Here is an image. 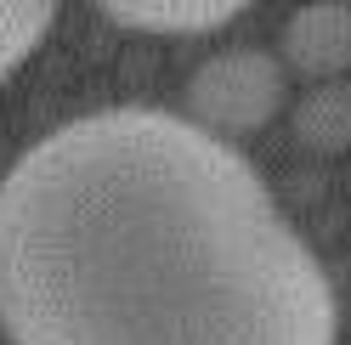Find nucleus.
Returning <instances> with one entry per match:
<instances>
[{"instance_id":"obj_1","label":"nucleus","mask_w":351,"mask_h":345,"mask_svg":"<svg viewBox=\"0 0 351 345\" xmlns=\"http://www.w3.org/2000/svg\"><path fill=\"white\" fill-rule=\"evenodd\" d=\"M335 322L261 170L187 114L91 107L0 176L12 345H335Z\"/></svg>"},{"instance_id":"obj_2","label":"nucleus","mask_w":351,"mask_h":345,"mask_svg":"<svg viewBox=\"0 0 351 345\" xmlns=\"http://www.w3.org/2000/svg\"><path fill=\"white\" fill-rule=\"evenodd\" d=\"M182 102L199 131H210L215 142H232V136H250L283 114L289 68H283V57L261 51V46H227L187 74Z\"/></svg>"},{"instance_id":"obj_3","label":"nucleus","mask_w":351,"mask_h":345,"mask_svg":"<svg viewBox=\"0 0 351 345\" xmlns=\"http://www.w3.org/2000/svg\"><path fill=\"white\" fill-rule=\"evenodd\" d=\"M283 62L306 79H335L351 68V6H300L278 34Z\"/></svg>"},{"instance_id":"obj_4","label":"nucleus","mask_w":351,"mask_h":345,"mask_svg":"<svg viewBox=\"0 0 351 345\" xmlns=\"http://www.w3.org/2000/svg\"><path fill=\"white\" fill-rule=\"evenodd\" d=\"M102 17L130 34H215L238 23V6L232 0H114L102 6Z\"/></svg>"},{"instance_id":"obj_5","label":"nucleus","mask_w":351,"mask_h":345,"mask_svg":"<svg viewBox=\"0 0 351 345\" xmlns=\"http://www.w3.org/2000/svg\"><path fill=\"white\" fill-rule=\"evenodd\" d=\"M289 131L306 153H346L351 147V85L323 79L289 107Z\"/></svg>"},{"instance_id":"obj_6","label":"nucleus","mask_w":351,"mask_h":345,"mask_svg":"<svg viewBox=\"0 0 351 345\" xmlns=\"http://www.w3.org/2000/svg\"><path fill=\"white\" fill-rule=\"evenodd\" d=\"M57 12L51 6H0V79L17 74L40 51V40L51 34Z\"/></svg>"}]
</instances>
